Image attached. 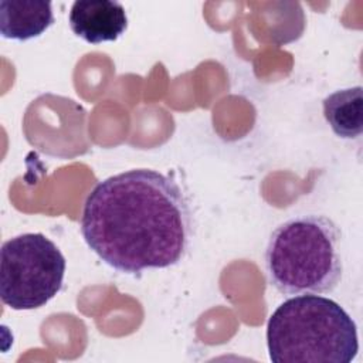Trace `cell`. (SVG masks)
<instances>
[{
	"mask_svg": "<svg viewBox=\"0 0 363 363\" xmlns=\"http://www.w3.org/2000/svg\"><path fill=\"white\" fill-rule=\"evenodd\" d=\"M81 233L109 267L139 275L183 259L191 240L193 216L174 179L152 169H132L91 190Z\"/></svg>",
	"mask_w": 363,
	"mask_h": 363,
	"instance_id": "cell-1",
	"label": "cell"
},
{
	"mask_svg": "<svg viewBox=\"0 0 363 363\" xmlns=\"http://www.w3.org/2000/svg\"><path fill=\"white\" fill-rule=\"evenodd\" d=\"M267 345L274 363H350L359 352L357 328L333 299L296 295L269 316Z\"/></svg>",
	"mask_w": 363,
	"mask_h": 363,
	"instance_id": "cell-2",
	"label": "cell"
},
{
	"mask_svg": "<svg viewBox=\"0 0 363 363\" xmlns=\"http://www.w3.org/2000/svg\"><path fill=\"white\" fill-rule=\"evenodd\" d=\"M340 230L322 214H302L279 224L265 250L269 284L284 295L332 292L342 279Z\"/></svg>",
	"mask_w": 363,
	"mask_h": 363,
	"instance_id": "cell-3",
	"label": "cell"
},
{
	"mask_svg": "<svg viewBox=\"0 0 363 363\" xmlns=\"http://www.w3.org/2000/svg\"><path fill=\"white\" fill-rule=\"evenodd\" d=\"M65 257L41 233H26L0 250V298L16 311L44 306L62 288Z\"/></svg>",
	"mask_w": 363,
	"mask_h": 363,
	"instance_id": "cell-4",
	"label": "cell"
},
{
	"mask_svg": "<svg viewBox=\"0 0 363 363\" xmlns=\"http://www.w3.org/2000/svg\"><path fill=\"white\" fill-rule=\"evenodd\" d=\"M69 27L91 44L118 40L128 28V16L119 1L78 0L69 10Z\"/></svg>",
	"mask_w": 363,
	"mask_h": 363,
	"instance_id": "cell-5",
	"label": "cell"
},
{
	"mask_svg": "<svg viewBox=\"0 0 363 363\" xmlns=\"http://www.w3.org/2000/svg\"><path fill=\"white\" fill-rule=\"evenodd\" d=\"M54 24L52 4L41 0L0 1V31L4 38L27 41Z\"/></svg>",
	"mask_w": 363,
	"mask_h": 363,
	"instance_id": "cell-6",
	"label": "cell"
},
{
	"mask_svg": "<svg viewBox=\"0 0 363 363\" xmlns=\"http://www.w3.org/2000/svg\"><path fill=\"white\" fill-rule=\"evenodd\" d=\"M362 86L335 91L323 99V116L332 130L343 139H354L363 130Z\"/></svg>",
	"mask_w": 363,
	"mask_h": 363,
	"instance_id": "cell-7",
	"label": "cell"
}]
</instances>
